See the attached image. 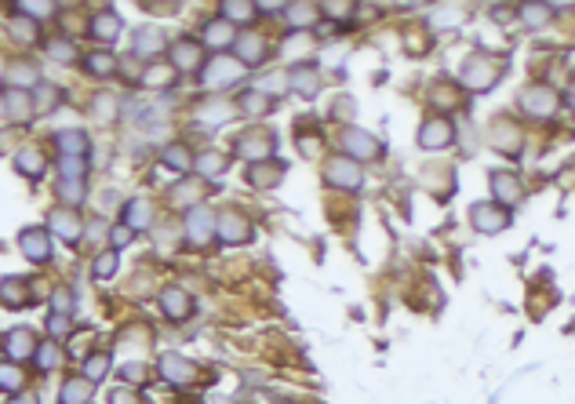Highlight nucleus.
Here are the masks:
<instances>
[{
    "label": "nucleus",
    "instance_id": "obj_1",
    "mask_svg": "<svg viewBox=\"0 0 575 404\" xmlns=\"http://www.w3.org/2000/svg\"><path fill=\"white\" fill-rule=\"evenodd\" d=\"M499 73H503L499 62H492L488 55H474V59L463 62L459 81H463V87H470V92H488V87L499 81Z\"/></svg>",
    "mask_w": 575,
    "mask_h": 404
},
{
    "label": "nucleus",
    "instance_id": "obj_2",
    "mask_svg": "<svg viewBox=\"0 0 575 404\" xmlns=\"http://www.w3.org/2000/svg\"><path fill=\"white\" fill-rule=\"evenodd\" d=\"M240 62L237 59H229V55H215L208 59L200 66V84H208V87H229V84H237L240 81Z\"/></svg>",
    "mask_w": 575,
    "mask_h": 404
},
{
    "label": "nucleus",
    "instance_id": "obj_3",
    "mask_svg": "<svg viewBox=\"0 0 575 404\" xmlns=\"http://www.w3.org/2000/svg\"><path fill=\"white\" fill-rule=\"evenodd\" d=\"M517 103L525 113H532V117H550L557 109V95H554V87H546V84H528Z\"/></svg>",
    "mask_w": 575,
    "mask_h": 404
},
{
    "label": "nucleus",
    "instance_id": "obj_4",
    "mask_svg": "<svg viewBox=\"0 0 575 404\" xmlns=\"http://www.w3.org/2000/svg\"><path fill=\"white\" fill-rule=\"evenodd\" d=\"M324 179H328L331 186H339V189H357V186L364 182V171L357 168V160H350V157H335V160H328Z\"/></svg>",
    "mask_w": 575,
    "mask_h": 404
},
{
    "label": "nucleus",
    "instance_id": "obj_5",
    "mask_svg": "<svg viewBox=\"0 0 575 404\" xmlns=\"http://www.w3.org/2000/svg\"><path fill=\"white\" fill-rule=\"evenodd\" d=\"M452 138H455V128H452V120H444V117H433L419 128V146L423 149H448Z\"/></svg>",
    "mask_w": 575,
    "mask_h": 404
},
{
    "label": "nucleus",
    "instance_id": "obj_6",
    "mask_svg": "<svg viewBox=\"0 0 575 404\" xmlns=\"http://www.w3.org/2000/svg\"><path fill=\"white\" fill-rule=\"evenodd\" d=\"M470 222H474L481 233H499L510 226V211L499 208V204H474L470 208Z\"/></svg>",
    "mask_w": 575,
    "mask_h": 404
},
{
    "label": "nucleus",
    "instance_id": "obj_7",
    "mask_svg": "<svg viewBox=\"0 0 575 404\" xmlns=\"http://www.w3.org/2000/svg\"><path fill=\"white\" fill-rule=\"evenodd\" d=\"M171 66L182 70V73L200 70V66H204V44L194 41V36H182V41H175V44H171Z\"/></svg>",
    "mask_w": 575,
    "mask_h": 404
},
{
    "label": "nucleus",
    "instance_id": "obj_8",
    "mask_svg": "<svg viewBox=\"0 0 575 404\" xmlns=\"http://www.w3.org/2000/svg\"><path fill=\"white\" fill-rule=\"evenodd\" d=\"M273 135L270 131H244L237 138V146H233V153L240 157H248V160H259V157H270L273 153Z\"/></svg>",
    "mask_w": 575,
    "mask_h": 404
},
{
    "label": "nucleus",
    "instance_id": "obj_9",
    "mask_svg": "<svg viewBox=\"0 0 575 404\" xmlns=\"http://www.w3.org/2000/svg\"><path fill=\"white\" fill-rule=\"evenodd\" d=\"M215 233H219L226 244H244V241H251V226H248L244 215H237V211H222L219 222H215Z\"/></svg>",
    "mask_w": 575,
    "mask_h": 404
},
{
    "label": "nucleus",
    "instance_id": "obj_10",
    "mask_svg": "<svg viewBox=\"0 0 575 404\" xmlns=\"http://www.w3.org/2000/svg\"><path fill=\"white\" fill-rule=\"evenodd\" d=\"M4 353H8L11 361L36 357V335L30 332V328H11V332L4 335Z\"/></svg>",
    "mask_w": 575,
    "mask_h": 404
},
{
    "label": "nucleus",
    "instance_id": "obj_11",
    "mask_svg": "<svg viewBox=\"0 0 575 404\" xmlns=\"http://www.w3.org/2000/svg\"><path fill=\"white\" fill-rule=\"evenodd\" d=\"M288 87L299 92L302 98H313L317 92H321V77H317V70L310 66V62H299V66L288 70Z\"/></svg>",
    "mask_w": 575,
    "mask_h": 404
},
{
    "label": "nucleus",
    "instance_id": "obj_12",
    "mask_svg": "<svg viewBox=\"0 0 575 404\" xmlns=\"http://www.w3.org/2000/svg\"><path fill=\"white\" fill-rule=\"evenodd\" d=\"M342 153H346L350 160L353 157L364 160V157H375L379 153V142L368 131H361V128H346V131H342Z\"/></svg>",
    "mask_w": 575,
    "mask_h": 404
},
{
    "label": "nucleus",
    "instance_id": "obj_13",
    "mask_svg": "<svg viewBox=\"0 0 575 404\" xmlns=\"http://www.w3.org/2000/svg\"><path fill=\"white\" fill-rule=\"evenodd\" d=\"M215 222H219V219H215L208 208H194V211L186 215V233H189V241H194V244H208L211 237H215Z\"/></svg>",
    "mask_w": 575,
    "mask_h": 404
},
{
    "label": "nucleus",
    "instance_id": "obj_14",
    "mask_svg": "<svg viewBox=\"0 0 575 404\" xmlns=\"http://www.w3.org/2000/svg\"><path fill=\"white\" fill-rule=\"evenodd\" d=\"M233 52H237L240 66H259V62L266 59V44H262V36H255L251 30H244V33H237Z\"/></svg>",
    "mask_w": 575,
    "mask_h": 404
},
{
    "label": "nucleus",
    "instance_id": "obj_15",
    "mask_svg": "<svg viewBox=\"0 0 575 404\" xmlns=\"http://www.w3.org/2000/svg\"><path fill=\"white\" fill-rule=\"evenodd\" d=\"M492 193L499 204H517L521 197H525V186L514 171H492Z\"/></svg>",
    "mask_w": 575,
    "mask_h": 404
},
{
    "label": "nucleus",
    "instance_id": "obj_16",
    "mask_svg": "<svg viewBox=\"0 0 575 404\" xmlns=\"http://www.w3.org/2000/svg\"><path fill=\"white\" fill-rule=\"evenodd\" d=\"M51 230H55L62 241H81V230H84V222H81V215H76L73 208H55L51 211Z\"/></svg>",
    "mask_w": 575,
    "mask_h": 404
},
{
    "label": "nucleus",
    "instance_id": "obj_17",
    "mask_svg": "<svg viewBox=\"0 0 575 404\" xmlns=\"http://www.w3.org/2000/svg\"><path fill=\"white\" fill-rule=\"evenodd\" d=\"M19 248L25 251L30 262H48V255H51V244H48L44 230H22L19 233Z\"/></svg>",
    "mask_w": 575,
    "mask_h": 404
},
{
    "label": "nucleus",
    "instance_id": "obj_18",
    "mask_svg": "<svg viewBox=\"0 0 575 404\" xmlns=\"http://www.w3.org/2000/svg\"><path fill=\"white\" fill-rule=\"evenodd\" d=\"M160 52H164V33H160V30L146 26V30H138V33H135V59L153 62Z\"/></svg>",
    "mask_w": 575,
    "mask_h": 404
},
{
    "label": "nucleus",
    "instance_id": "obj_19",
    "mask_svg": "<svg viewBox=\"0 0 575 404\" xmlns=\"http://www.w3.org/2000/svg\"><path fill=\"white\" fill-rule=\"evenodd\" d=\"M4 106H8V117L11 120H30L36 106H33V95L30 92H19V87H8L4 92Z\"/></svg>",
    "mask_w": 575,
    "mask_h": 404
},
{
    "label": "nucleus",
    "instance_id": "obj_20",
    "mask_svg": "<svg viewBox=\"0 0 575 404\" xmlns=\"http://www.w3.org/2000/svg\"><path fill=\"white\" fill-rule=\"evenodd\" d=\"M229 41H237L233 26H229L226 19H211L208 26L200 30V44L204 47H229Z\"/></svg>",
    "mask_w": 575,
    "mask_h": 404
},
{
    "label": "nucleus",
    "instance_id": "obj_21",
    "mask_svg": "<svg viewBox=\"0 0 575 404\" xmlns=\"http://www.w3.org/2000/svg\"><path fill=\"white\" fill-rule=\"evenodd\" d=\"M160 372H164V379H168V383L186 386L189 379L197 375V364L186 361V357H164V361H160Z\"/></svg>",
    "mask_w": 575,
    "mask_h": 404
},
{
    "label": "nucleus",
    "instance_id": "obj_22",
    "mask_svg": "<svg viewBox=\"0 0 575 404\" xmlns=\"http://www.w3.org/2000/svg\"><path fill=\"white\" fill-rule=\"evenodd\" d=\"M160 306H164V313H168V317H175V321H186L189 313H194V302H189L186 292H178V288H168V292L160 295Z\"/></svg>",
    "mask_w": 575,
    "mask_h": 404
},
{
    "label": "nucleus",
    "instance_id": "obj_23",
    "mask_svg": "<svg viewBox=\"0 0 575 404\" xmlns=\"http://www.w3.org/2000/svg\"><path fill=\"white\" fill-rule=\"evenodd\" d=\"M117 33H121V19L113 11H102L87 26V36H95V41H117Z\"/></svg>",
    "mask_w": 575,
    "mask_h": 404
},
{
    "label": "nucleus",
    "instance_id": "obj_24",
    "mask_svg": "<svg viewBox=\"0 0 575 404\" xmlns=\"http://www.w3.org/2000/svg\"><path fill=\"white\" fill-rule=\"evenodd\" d=\"M55 146H59L62 157H84L87 153V135L84 131H59Z\"/></svg>",
    "mask_w": 575,
    "mask_h": 404
},
{
    "label": "nucleus",
    "instance_id": "obj_25",
    "mask_svg": "<svg viewBox=\"0 0 575 404\" xmlns=\"http://www.w3.org/2000/svg\"><path fill=\"white\" fill-rule=\"evenodd\" d=\"M4 81H8V87H19V92H25V87H33L41 77H36V70H33V66H25V62H15V66H8Z\"/></svg>",
    "mask_w": 575,
    "mask_h": 404
},
{
    "label": "nucleus",
    "instance_id": "obj_26",
    "mask_svg": "<svg viewBox=\"0 0 575 404\" xmlns=\"http://www.w3.org/2000/svg\"><path fill=\"white\" fill-rule=\"evenodd\" d=\"M84 70L92 77H109L117 70V59H113V52H92V55H84Z\"/></svg>",
    "mask_w": 575,
    "mask_h": 404
},
{
    "label": "nucleus",
    "instance_id": "obj_27",
    "mask_svg": "<svg viewBox=\"0 0 575 404\" xmlns=\"http://www.w3.org/2000/svg\"><path fill=\"white\" fill-rule=\"evenodd\" d=\"M284 19H288L295 30H302V26H310V22L321 19V8H313V4H288V8H284Z\"/></svg>",
    "mask_w": 575,
    "mask_h": 404
},
{
    "label": "nucleus",
    "instance_id": "obj_28",
    "mask_svg": "<svg viewBox=\"0 0 575 404\" xmlns=\"http://www.w3.org/2000/svg\"><path fill=\"white\" fill-rule=\"evenodd\" d=\"M15 164H19V171H22V175H30V179H36V175L44 171V157H41V149H36V146H25V149H19Z\"/></svg>",
    "mask_w": 575,
    "mask_h": 404
},
{
    "label": "nucleus",
    "instance_id": "obj_29",
    "mask_svg": "<svg viewBox=\"0 0 575 404\" xmlns=\"http://www.w3.org/2000/svg\"><path fill=\"white\" fill-rule=\"evenodd\" d=\"M25 302V284L15 281V277H8V281H0V306H22Z\"/></svg>",
    "mask_w": 575,
    "mask_h": 404
},
{
    "label": "nucleus",
    "instance_id": "obj_30",
    "mask_svg": "<svg viewBox=\"0 0 575 404\" xmlns=\"http://www.w3.org/2000/svg\"><path fill=\"white\" fill-rule=\"evenodd\" d=\"M84 401H92V383L87 379H70L62 386V404H84Z\"/></svg>",
    "mask_w": 575,
    "mask_h": 404
},
{
    "label": "nucleus",
    "instance_id": "obj_31",
    "mask_svg": "<svg viewBox=\"0 0 575 404\" xmlns=\"http://www.w3.org/2000/svg\"><path fill=\"white\" fill-rule=\"evenodd\" d=\"M149 215H153L149 204H146L143 197H135L132 204H127V211H124V226H127V230H132V226H149Z\"/></svg>",
    "mask_w": 575,
    "mask_h": 404
},
{
    "label": "nucleus",
    "instance_id": "obj_32",
    "mask_svg": "<svg viewBox=\"0 0 575 404\" xmlns=\"http://www.w3.org/2000/svg\"><path fill=\"white\" fill-rule=\"evenodd\" d=\"M237 109H240V113H266V109H270V98L251 87V92H244V95L237 98Z\"/></svg>",
    "mask_w": 575,
    "mask_h": 404
},
{
    "label": "nucleus",
    "instance_id": "obj_33",
    "mask_svg": "<svg viewBox=\"0 0 575 404\" xmlns=\"http://www.w3.org/2000/svg\"><path fill=\"white\" fill-rule=\"evenodd\" d=\"M164 164L175 168V171H186V168H194V157H189L186 146H168L164 149Z\"/></svg>",
    "mask_w": 575,
    "mask_h": 404
},
{
    "label": "nucleus",
    "instance_id": "obj_34",
    "mask_svg": "<svg viewBox=\"0 0 575 404\" xmlns=\"http://www.w3.org/2000/svg\"><path fill=\"white\" fill-rule=\"evenodd\" d=\"M59 171H62V182H84V164L76 157H62Z\"/></svg>",
    "mask_w": 575,
    "mask_h": 404
},
{
    "label": "nucleus",
    "instance_id": "obj_35",
    "mask_svg": "<svg viewBox=\"0 0 575 404\" xmlns=\"http://www.w3.org/2000/svg\"><path fill=\"white\" fill-rule=\"evenodd\" d=\"M106 368H109V357L106 353H95V357H87V364H84V379L87 383H98V379L106 375Z\"/></svg>",
    "mask_w": 575,
    "mask_h": 404
},
{
    "label": "nucleus",
    "instance_id": "obj_36",
    "mask_svg": "<svg viewBox=\"0 0 575 404\" xmlns=\"http://www.w3.org/2000/svg\"><path fill=\"white\" fill-rule=\"evenodd\" d=\"M222 15H226L229 26H233V22H251L255 19V4H222Z\"/></svg>",
    "mask_w": 575,
    "mask_h": 404
},
{
    "label": "nucleus",
    "instance_id": "obj_37",
    "mask_svg": "<svg viewBox=\"0 0 575 404\" xmlns=\"http://www.w3.org/2000/svg\"><path fill=\"white\" fill-rule=\"evenodd\" d=\"M222 168H226V157L215 153V149L197 157V171H204V175H222Z\"/></svg>",
    "mask_w": 575,
    "mask_h": 404
},
{
    "label": "nucleus",
    "instance_id": "obj_38",
    "mask_svg": "<svg viewBox=\"0 0 575 404\" xmlns=\"http://www.w3.org/2000/svg\"><path fill=\"white\" fill-rule=\"evenodd\" d=\"M113 270H117V251H98V259H95V266H92V273L98 277V281H102V277H109Z\"/></svg>",
    "mask_w": 575,
    "mask_h": 404
},
{
    "label": "nucleus",
    "instance_id": "obj_39",
    "mask_svg": "<svg viewBox=\"0 0 575 404\" xmlns=\"http://www.w3.org/2000/svg\"><path fill=\"white\" fill-rule=\"evenodd\" d=\"M22 383H25V375L15 364H0V390H19Z\"/></svg>",
    "mask_w": 575,
    "mask_h": 404
},
{
    "label": "nucleus",
    "instance_id": "obj_40",
    "mask_svg": "<svg viewBox=\"0 0 575 404\" xmlns=\"http://www.w3.org/2000/svg\"><path fill=\"white\" fill-rule=\"evenodd\" d=\"M59 103V92L55 87H48V84H41L36 87V95H33V106H36V113H51L48 106H55Z\"/></svg>",
    "mask_w": 575,
    "mask_h": 404
},
{
    "label": "nucleus",
    "instance_id": "obj_41",
    "mask_svg": "<svg viewBox=\"0 0 575 404\" xmlns=\"http://www.w3.org/2000/svg\"><path fill=\"white\" fill-rule=\"evenodd\" d=\"M36 364H41L44 372H51L59 364V346L55 343H41V346H36Z\"/></svg>",
    "mask_w": 575,
    "mask_h": 404
},
{
    "label": "nucleus",
    "instance_id": "obj_42",
    "mask_svg": "<svg viewBox=\"0 0 575 404\" xmlns=\"http://www.w3.org/2000/svg\"><path fill=\"white\" fill-rule=\"evenodd\" d=\"M222 117H229V106L219 103V98H211L208 106H200V120H208V124H219Z\"/></svg>",
    "mask_w": 575,
    "mask_h": 404
},
{
    "label": "nucleus",
    "instance_id": "obj_43",
    "mask_svg": "<svg viewBox=\"0 0 575 404\" xmlns=\"http://www.w3.org/2000/svg\"><path fill=\"white\" fill-rule=\"evenodd\" d=\"M521 19H528V26H543V22L550 19V8H543V4H528V8H521Z\"/></svg>",
    "mask_w": 575,
    "mask_h": 404
},
{
    "label": "nucleus",
    "instance_id": "obj_44",
    "mask_svg": "<svg viewBox=\"0 0 575 404\" xmlns=\"http://www.w3.org/2000/svg\"><path fill=\"white\" fill-rule=\"evenodd\" d=\"M51 310L55 313H73V292L70 288H59V292L51 295Z\"/></svg>",
    "mask_w": 575,
    "mask_h": 404
},
{
    "label": "nucleus",
    "instance_id": "obj_45",
    "mask_svg": "<svg viewBox=\"0 0 575 404\" xmlns=\"http://www.w3.org/2000/svg\"><path fill=\"white\" fill-rule=\"evenodd\" d=\"M11 33H15L19 41H36V22L25 19V26H22V19H11Z\"/></svg>",
    "mask_w": 575,
    "mask_h": 404
},
{
    "label": "nucleus",
    "instance_id": "obj_46",
    "mask_svg": "<svg viewBox=\"0 0 575 404\" xmlns=\"http://www.w3.org/2000/svg\"><path fill=\"white\" fill-rule=\"evenodd\" d=\"M194 193H200V186H197V182H178V186L171 189L175 204H189V200H194Z\"/></svg>",
    "mask_w": 575,
    "mask_h": 404
},
{
    "label": "nucleus",
    "instance_id": "obj_47",
    "mask_svg": "<svg viewBox=\"0 0 575 404\" xmlns=\"http://www.w3.org/2000/svg\"><path fill=\"white\" fill-rule=\"evenodd\" d=\"M48 332L51 335H66L70 332V313H51V317H48Z\"/></svg>",
    "mask_w": 575,
    "mask_h": 404
},
{
    "label": "nucleus",
    "instance_id": "obj_48",
    "mask_svg": "<svg viewBox=\"0 0 575 404\" xmlns=\"http://www.w3.org/2000/svg\"><path fill=\"white\" fill-rule=\"evenodd\" d=\"M48 47H51V59H59V62H73V47H70V41H51Z\"/></svg>",
    "mask_w": 575,
    "mask_h": 404
},
{
    "label": "nucleus",
    "instance_id": "obj_49",
    "mask_svg": "<svg viewBox=\"0 0 575 404\" xmlns=\"http://www.w3.org/2000/svg\"><path fill=\"white\" fill-rule=\"evenodd\" d=\"M127 241H132V230H127V226H117V230L109 233V244H113V251H117V248H124Z\"/></svg>",
    "mask_w": 575,
    "mask_h": 404
},
{
    "label": "nucleus",
    "instance_id": "obj_50",
    "mask_svg": "<svg viewBox=\"0 0 575 404\" xmlns=\"http://www.w3.org/2000/svg\"><path fill=\"white\" fill-rule=\"evenodd\" d=\"M59 189H62V197H66L70 204H76V200H81V189H84V182H62Z\"/></svg>",
    "mask_w": 575,
    "mask_h": 404
},
{
    "label": "nucleus",
    "instance_id": "obj_51",
    "mask_svg": "<svg viewBox=\"0 0 575 404\" xmlns=\"http://www.w3.org/2000/svg\"><path fill=\"white\" fill-rule=\"evenodd\" d=\"M19 11H25V15H51L55 8H51V4H22Z\"/></svg>",
    "mask_w": 575,
    "mask_h": 404
},
{
    "label": "nucleus",
    "instance_id": "obj_52",
    "mask_svg": "<svg viewBox=\"0 0 575 404\" xmlns=\"http://www.w3.org/2000/svg\"><path fill=\"white\" fill-rule=\"evenodd\" d=\"M124 379H127V383H138V379H146V368H138V364H127V368H124Z\"/></svg>",
    "mask_w": 575,
    "mask_h": 404
},
{
    "label": "nucleus",
    "instance_id": "obj_53",
    "mask_svg": "<svg viewBox=\"0 0 575 404\" xmlns=\"http://www.w3.org/2000/svg\"><path fill=\"white\" fill-rule=\"evenodd\" d=\"M321 11H328V15H335V19H346L353 8H350V4H346V8H342V4H328V8H321Z\"/></svg>",
    "mask_w": 575,
    "mask_h": 404
},
{
    "label": "nucleus",
    "instance_id": "obj_54",
    "mask_svg": "<svg viewBox=\"0 0 575 404\" xmlns=\"http://www.w3.org/2000/svg\"><path fill=\"white\" fill-rule=\"evenodd\" d=\"M11 404H36V397H15Z\"/></svg>",
    "mask_w": 575,
    "mask_h": 404
},
{
    "label": "nucleus",
    "instance_id": "obj_55",
    "mask_svg": "<svg viewBox=\"0 0 575 404\" xmlns=\"http://www.w3.org/2000/svg\"><path fill=\"white\" fill-rule=\"evenodd\" d=\"M568 103H572V109H575V84H572V92H568Z\"/></svg>",
    "mask_w": 575,
    "mask_h": 404
}]
</instances>
